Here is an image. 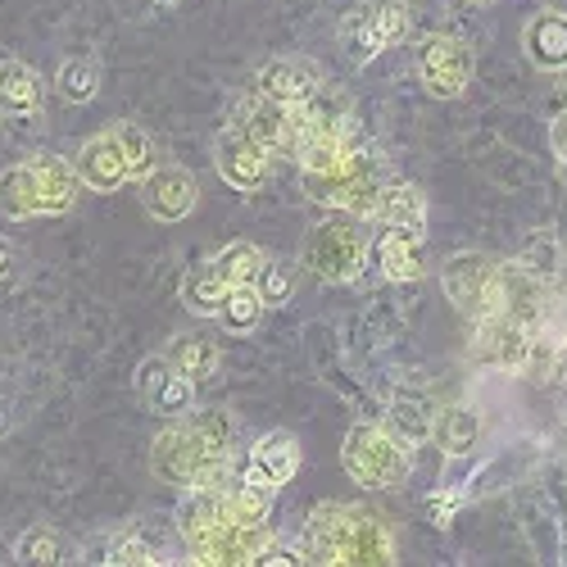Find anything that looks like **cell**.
I'll list each match as a JSON object with an SVG mask.
<instances>
[{
    "label": "cell",
    "mask_w": 567,
    "mask_h": 567,
    "mask_svg": "<svg viewBox=\"0 0 567 567\" xmlns=\"http://www.w3.org/2000/svg\"><path fill=\"white\" fill-rule=\"evenodd\" d=\"M296 545L305 563H395L400 554L386 517L359 504H313Z\"/></svg>",
    "instance_id": "obj_1"
},
{
    "label": "cell",
    "mask_w": 567,
    "mask_h": 567,
    "mask_svg": "<svg viewBox=\"0 0 567 567\" xmlns=\"http://www.w3.org/2000/svg\"><path fill=\"white\" fill-rule=\"evenodd\" d=\"M236 467V450H218L205 441V432L186 417H173L151 445V472L164 486L196 491V486H223Z\"/></svg>",
    "instance_id": "obj_2"
},
{
    "label": "cell",
    "mask_w": 567,
    "mask_h": 567,
    "mask_svg": "<svg viewBox=\"0 0 567 567\" xmlns=\"http://www.w3.org/2000/svg\"><path fill=\"white\" fill-rule=\"evenodd\" d=\"M391 182L386 155L372 146V141H354V146L332 164V168H318V173H300L305 196L322 209H350L359 218H372V205L382 196V186Z\"/></svg>",
    "instance_id": "obj_3"
},
{
    "label": "cell",
    "mask_w": 567,
    "mask_h": 567,
    "mask_svg": "<svg viewBox=\"0 0 567 567\" xmlns=\"http://www.w3.org/2000/svg\"><path fill=\"white\" fill-rule=\"evenodd\" d=\"M368 250H372V223L350 209H327V218H318L305 236L300 268H309L318 281L346 287L368 268Z\"/></svg>",
    "instance_id": "obj_4"
},
{
    "label": "cell",
    "mask_w": 567,
    "mask_h": 567,
    "mask_svg": "<svg viewBox=\"0 0 567 567\" xmlns=\"http://www.w3.org/2000/svg\"><path fill=\"white\" fill-rule=\"evenodd\" d=\"M341 463H346V477L354 486L395 491V486L409 482V472H413V445L400 441L382 417H368V422H354V427L346 432Z\"/></svg>",
    "instance_id": "obj_5"
},
{
    "label": "cell",
    "mask_w": 567,
    "mask_h": 567,
    "mask_svg": "<svg viewBox=\"0 0 567 567\" xmlns=\"http://www.w3.org/2000/svg\"><path fill=\"white\" fill-rule=\"evenodd\" d=\"M413 78L436 101H458L477 78V51L458 32H427L413 45Z\"/></svg>",
    "instance_id": "obj_6"
},
{
    "label": "cell",
    "mask_w": 567,
    "mask_h": 567,
    "mask_svg": "<svg viewBox=\"0 0 567 567\" xmlns=\"http://www.w3.org/2000/svg\"><path fill=\"white\" fill-rule=\"evenodd\" d=\"M441 291L458 318L477 322L499 309V259L482 250H454L441 264Z\"/></svg>",
    "instance_id": "obj_7"
},
{
    "label": "cell",
    "mask_w": 567,
    "mask_h": 567,
    "mask_svg": "<svg viewBox=\"0 0 567 567\" xmlns=\"http://www.w3.org/2000/svg\"><path fill=\"white\" fill-rule=\"evenodd\" d=\"M536 332L523 327L508 313H486L472 322V341H467V363L482 372H499V377H523L527 372V354H532Z\"/></svg>",
    "instance_id": "obj_8"
},
{
    "label": "cell",
    "mask_w": 567,
    "mask_h": 567,
    "mask_svg": "<svg viewBox=\"0 0 567 567\" xmlns=\"http://www.w3.org/2000/svg\"><path fill=\"white\" fill-rule=\"evenodd\" d=\"M214 168L231 192H259V186L268 182V173H272V151L259 146L246 127H236L227 118L218 127V141H214Z\"/></svg>",
    "instance_id": "obj_9"
},
{
    "label": "cell",
    "mask_w": 567,
    "mask_h": 567,
    "mask_svg": "<svg viewBox=\"0 0 567 567\" xmlns=\"http://www.w3.org/2000/svg\"><path fill=\"white\" fill-rule=\"evenodd\" d=\"M136 186H141V205H146V214L155 223H182L200 205V182L182 164H155Z\"/></svg>",
    "instance_id": "obj_10"
},
{
    "label": "cell",
    "mask_w": 567,
    "mask_h": 567,
    "mask_svg": "<svg viewBox=\"0 0 567 567\" xmlns=\"http://www.w3.org/2000/svg\"><path fill=\"white\" fill-rule=\"evenodd\" d=\"M499 313L517 318L523 327H532V332H545V327H554V313H558L554 287L508 259V264H499Z\"/></svg>",
    "instance_id": "obj_11"
},
{
    "label": "cell",
    "mask_w": 567,
    "mask_h": 567,
    "mask_svg": "<svg viewBox=\"0 0 567 567\" xmlns=\"http://www.w3.org/2000/svg\"><path fill=\"white\" fill-rule=\"evenodd\" d=\"M73 168H78V177H82L86 192H96V196H114L118 186L132 182L127 159H123V146H118L114 132L86 136L82 146H78V155H73Z\"/></svg>",
    "instance_id": "obj_12"
},
{
    "label": "cell",
    "mask_w": 567,
    "mask_h": 567,
    "mask_svg": "<svg viewBox=\"0 0 567 567\" xmlns=\"http://www.w3.org/2000/svg\"><path fill=\"white\" fill-rule=\"evenodd\" d=\"M318 86H322V73L309 60H300V55H272V60H264L255 69V86L250 91H259V96L296 110V105H305L313 96Z\"/></svg>",
    "instance_id": "obj_13"
},
{
    "label": "cell",
    "mask_w": 567,
    "mask_h": 567,
    "mask_svg": "<svg viewBox=\"0 0 567 567\" xmlns=\"http://www.w3.org/2000/svg\"><path fill=\"white\" fill-rule=\"evenodd\" d=\"M427 192H422L417 182H400L391 177L382 186V196H377L372 205V218L377 227H386V231H400V236H417V241H427Z\"/></svg>",
    "instance_id": "obj_14"
},
{
    "label": "cell",
    "mask_w": 567,
    "mask_h": 567,
    "mask_svg": "<svg viewBox=\"0 0 567 567\" xmlns=\"http://www.w3.org/2000/svg\"><path fill=\"white\" fill-rule=\"evenodd\" d=\"M231 123L246 127L259 146H268L272 155H287L291 151V136H296V110L291 105H277L259 91H246V101L231 110Z\"/></svg>",
    "instance_id": "obj_15"
},
{
    "label": "cell",
    "mask_w": 567,
    "mask_h": 567,
    "mask_svg": "<svg viewBox=\"0 0 567 567\" xmlns=\"http://www.w3.org/2000/svg\"><path fill=\"white\" fill-rule=\"evenodd\" d=\"M368 259L377 264V272L386 281H395V287H413V281L427 277V241H417V236H400V231L377 227Z\"/></svg>",
    "instance_id": "obj_16"
},
{
    "label": "cell",
    "mask_w": 567,
    "mask_h": 567,
    "mask_svg": "<svg viewBox=\"0 0 567 567\" xmlns=\"http://www.w3.org/2000/svg\"><path fill=\"white\" fill-rule=\"evenodd\" d=\"M436 400L422 391V386H395L391 391V400H386V413H382V422L400 436V441H409L413 450H422L432 441V432H436Z\"/></svg>",
    "instance_id": "obj_17"
},
{
    "label": "cell",
    "mask_w": 567,
    "mask_h": 567,
    "mask_svg": "<svg viewBox=\"0 0 567 567\" xmlns=\"http://www.w3.org/2000/svg\"><path fill=\"white\" fill-rule=\"evenodd\" d=\"M523 55L540 73H567V14L545 6L523 23Z\"/></svg>",
    "instance_id": "obj_18"
},
{
    "label": "cell",
    "mask_w": 567,
    "mask_h": 567,
    "mask_svg": "<svg viewBox=\"0 0 567 567\" xmlns=\"http://www.w3.org/2000/svg\"><path fill=\"white\" fill-rule=\"evenodd\" d=\"M45 110V82L23 60H0V123H32Z\"/></svg>",
    "instance_id": "obj_19"
},
{
    "label": "cell",
    "mask_w": 567,
    "mask_h": 567,
    "mask_svg": "<svg viewBox=\"0 0 567 567\" xmlns=\"http://www.w3.org/2000/svg\"><path fill=\"white\" fill-rule=\"evenodd\" d=\"M32 168V182H37V200H41V214H69L82 196V177L78 168L64 159V155H51V151H41L28 159Z\"/></svg>",
    "instance_id": "obj_20"
},
{
    "label": "cell",
    "mask_w": 567,
    "mask_h": 567,
    "mask_svg": "<svg viewBox=\"0 0 567 567\" xmlns=\"http://www.w3.org/2000/svg\"><path fill=\"white\" fill-rule=\"evenodd\" d=\"M482 436H486V422H482V409L477 404H445L436 413L432 441L441 445L445 458H472V454L482 450Z\"/></svg>",
    "instance_id": "obj_21"
},
{
    "label": "cell",
    "mask_w": 567,
    "mask_h": 567,
    "mask_svg": "<svg viewBox=\"0 0 567 567\" xmlns=\"http://www.w3.org/2000/svg\"><path fill=\"white\" fill-rule=\"evenodd\" d=\"M246 458L264 472V477L281 491V486H287L291 477H296V472H300V463H305V450H300V441L291 436V432H264L250 450H246Z\"/></svg>",
    "instance_id": "obj_22"
},
{
    "label": "cell",
    "mask_w": 567,
    "mask_h": 567,
    "mask_svg": "<svg viewBox=\"0 0 567 567\" xmlns=\"http://www.w3.org/2000/svg\"><path fill=\"white\" fill-rule=\"evenodd\" d=\"M168 363H173L182 377H192L196 386H209L214 377H218V368H223V350H218V341H209V337H200V332H186V337L173 341Z\"/></svg>",
    "instance_id": "obj_23"
},
{
    "label": "cell",
    "mask_w": 567,
    "mask_h": 567,
    "mask_svg": "<svg viewBox=\"0 0 567 567\" xmlns=\"http://www.w3.org/2000/svg\"><path fill=\"white\" fill-rule=\"evenodd\" d=\"M517 268H527L532 277H540V281H549V287H558L563 281V268H567V250H563V236L554 231V227H540V231H532V241L517 250V259H513Z\"/></svg>",
    "instance_id": "obj_24"
},
{
    "label": "cell",
    "mask_w": 567,
    "mask_h": 567,
    "mask_svg": "<svg viewBox=\"0 0 567 567\" xmlns=\"http://www.w3.org/2000/svg\"><path fill=\"white\" fill-rule=\"evenodd\" d=\"M223 296H227V281L218 277V268L209 259H200L196 268H186V277H182V305H186V313L218 318Z\"/></svg>",
    "instance_id": "obj_25"
},
{
    "label": "cell",
    "mask_w": 567,
    "mask_h": 567,
    "mask_svg": "<svg viewBox=\"0 0 567 567\" xmlns=\"http://www.w3.org/2000/svg\"><path fill=\"white\" fill-rule=\"evenodd\" d=\"M0 214L14 218V223H28L41 214V200H37V182H32V168L28 159L10 164L0 173Z\"/></svg>",
    "instance_id": "obj_26"
},
{
    "label": "cell",
    "mask_w": 567,
    "mask_h": 567,
    "mask_svg": "<svg viewBox=\"0 0 567 567\" xmlns=\"http://www.w3.org/2000/svg\"><path fill=\"white\" fill-rule=\"evenodd\" d=\"M363 19H368V28L377 32V41L386 45H400V41H409V32H413V6L409 0H363Z\"/></svg>",
    "instance_id": "obj_27"
},
{
    "label": "cell",
    "mask_w": 567,
    "mask_h": 567,
    "mask_svg": "<svg viewBox=\"0 0 567 567\" xmlns=\"http://www.w3.org/2000/svg\"><path fill=\"white\" fill-rule=\"evenodd\" d=\"M209 264L218 268V277L227 281V287H255L259 268L268 264V250L255 246V241H231V246H223Z\"/></svg>",
    "instance_id": "obj_28"
},
{
    "label": "cell",
    "mask_w": 567,
    "mask_h": 567,
    "mask_svg": "<svg viewBox=\"0 0 567 567\" xmlns=\"http://www.w3.org/2000/svg\"><path fill=\"white\" fill-rule=\"evenodd\" d=\"M55 91L69 105H91L101 96V64L91 55H69L55 73Z\"/></svg>",
    "instance_id": "obj_29"
},
{
    "label": "cell",
    "mask_w": 567,
    "mask_h": 567,
    "mask_svg": "<svg viewBox=\"0 0 567 567\" xmlns=\"http://www.w3.org/2000/svg\"><path fill=\"white\" fill-rule=\"evenodd\" d=\"M264 300L255 287H227L223 305H218V322H223V332L227 337H250L255 327L264 322Z\"/></svg>",
    "instance_id": "obj_30"
},
{
    "label": "cell",
    "mask_w": 567,
    "mask_h": 567,
    "mask_svg": "<svg viewBox=\"0 0 567 567\" xmlns=\"http://www.w3.org/2000/svg\"><path fill=\"white\" fill-rule=\"evenodd\" d=\"M114 136H118V146H123V159H127V173H132V182H141L155 164H159V146H155V136L141 127V123H132V118H123V123H114L110 127Z\"/></svg>",
    "instance_id": "obj_31"
},
{
    "label": "cell",
    "mask_w": 567,
    "mask_h": 567,
    "mask_svg": "<svg viewBox=\"0 0 567 567\" xmlns=\"http://www.w3.org/2000/svg\"><path fill=\"white\" fill-rule=\"evenodd\" d=\"M337 45L346 51V60H350V64H359V69H363V64H372L377 55L386 51V45L377 41V32L368 28V19H363V10H359V6L341 19V28H337Z\"/></svg>",
    "instance_id": "obj_32"
},
{
    "label": "cell",
    "mask_w": 567,
    "mask_h": 567,
    "mask_svg": "<svg viewBox=\"0 0 567 567\" xmlns=\"http://www.w3.org/2000/svg\"><path fill=\"white\" fill-rule=\"evenodd\" d=\"M196 395H200V386L192 382V377H182L177 368H168V377L155 386V395L146 404H151V413H159V417L173 422V417H186V413L196 409Z\"/></svg>",
    "instance_id": "obj_33"
},
{
    "label": "cell",
    "mask_w": 567,
    "mask_h": 567,
    "mask_svg": "<svg viewBox=\"0 0 567 567\" xmlns=\"http://www.w3.org/2000/svg\"><path fill=\"white\" fill-rule=\"evenodd\" d=\"M14 558L19 563H64V536L55 527H28L19 540H14Z\"/></svg>",
    "instance_id": "obj_34"
},
{
    "label": "cell",
    "mask_w": 567,
    "mask_h": 567,
    "mask_svg": "<svg viewBox=\"0 0 567 567\" xmlns=\"http://www.w3.org/2000/svg\"><path fill=\"white\" fill-rule=\"evenodd\" d=\"M255 291H259L264 309H281V305H287V300L296 296V268L268 255V264H264V268H259V277H255Z\"/></svg>",
    "instance_id": "obj_35"
},
{
    "label": "cell",
    "mask_w": 567,
    "mask_h": 567,
    "mask_svg": "<svg viewBox=\"0 0 567 567\" xmlns=\"http://www.w3.org/2000/svg\"><path fill=\"white\" fill-rule=\"evenodd\" d=\"M168 354H151V359H141L136 363V377H132V386H136V400H151L155 395V386L164 382V377H168Z\"/></svg>",
    "instance_id": "obj_36"
},
{
    "label": "cell",
    "mask_w": 567,
    "mask_h": 567,
    "mask_svg": "<svg viewBox=\"0 0 567 567\" xmlns=\"http://www.w3.org/2000/svg\"><path fill=\"white\" fill-rule=\"evenodd\" d=\"M467 504V491H458V486H450V491H432L427 495V513H432V523L436 527H450L454 523V513Z\"/></svg>",
    "instance_id": "obj_37"
},
{
    "label": "cell",
    "mask_w": 567,
    "mask_h": 567,
    "mask_svg": "<svg viewBox=\"0 0 567 567\" xmlns=\"http://www.w3.org/2000/svg\"><path fill=\"white\" fill-rule=\"evenodd\" d=\"M545 386H554V391L567 395V337L554 341V363H549V382Z\"/></svg>",
    "instance_id": "obj_38"
},
{
    "label": "cell",
    "mask_w": 567,
    "mask_h": 567,
    "mask_svg": "<svg viewBox=\"0 0 567 567\" xmlns=\"http://www.w3.org/2000/svg\"><path fill=\"white\" fill-rule=\"evenodd\" d=\"M549 151H554V159H567V110H558L549 123Z\"/></svg>",
    "instance_id": "obj_39"
},
{
    "label": "cell",
    "mask_w": 567,
    "mask_h": 567,
    "mask_svg": "<svg viewBox=\"0 0 567 567\" xmlns=\"http://www.w3.org/2000/svg\"><path fill=\"white\" fill-rule=\"evenodd\" d=\"M6 272H10V250L0 246V277H6Z\"/></svg>",
    "instance_id": "obj_40"
},
{
    "label": "cell",
    "mask_w": 567,
    "mask_h": 567,
    "mask_svg": "<svg viewBox=\"0 0 567 567\" xmlns=\"http://www.w3.org/2000/svg\"><path fill=\"white\" fill-rule=\"evenodd\" d=\"M558 177H563V186H567V159H558Z\"/></svg>",
    "instance_id": "obj_41"
},
{
    "label": "cell",
    "mask_w": 567,
    "mask_h": 567,
    "mask_svg": "<svg viewBox=\"0 0 567 567\" xmlns=\"http://www.w3.org/2000/svg\"><path fill=\"white\" fill-rule=\"evenodd\" d=\"M159 6H164V10H173V6H182V0H159Z\"/></svg>",
    "instance_id": "obj_42"
},
{
    "label": "cell",
    "mask_w": 567,
    "mask_h": 567,
    "mask_svg": "<svg viewBox=\"0 0 567 567\" xmlns=\"http://www.w3.org/2000/svg\"><path fill=\"white\" fill-rule=\"evenodd\" d=\"M467 6H495V0H467Z\"/></svg>",
    "instance_id": "obj_43"
}]
</instances>
